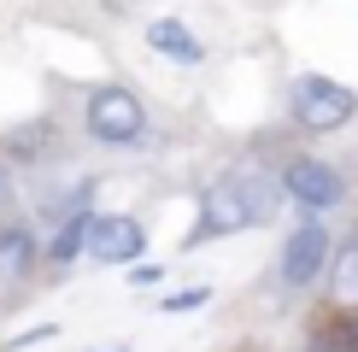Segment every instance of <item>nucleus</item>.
I'll use <instances>...</instances> for the list:
<instances>
[{"instance_id": "12", "label": "nucleus", "mask_w": 358, "mask_h": 352, "mask_svg": "<svg viewBox=\"0 0 358 352\" xmlns=\"http://www.w3.org/2000/svg\"><path fill=\"white\" fill-rule=\"evenodd\" d=\"M329 341H335L341 352H358V317H347V323H335V329H329Z\"/></svg>"}, {"instance_id": "3", "label": "nucleus", "mask_w": 358, "mask_h": 352, "mask_svg": "<svg viewBox=\"0 0 358 352\" xmlns=\"http://www.w3.org/2000/svg\"><path fill=\"white\" fill-rule=\"evenodd\" d=\"M352 112H358L352 88H341L329 77H300L294 82V117H300L306 129H341Z\"/></svg>"}, {"instance_id": "6", "label": "nucleus", "mask_w": 358, "mask_h": 352, "mask_svg": "<svg viewBox=\"0 0 358 352\" xmlns=\"http://www.w3.org/2000/svg\"><path fill=\"white\" fill-rule=\"evenodd\" d=\"M88 253H94L100 264H136L147 253V229L136 223V217H94Z\"/></svg>"}, {"instance_id": "1", "label": "nucleus", "mask_w": 358, "mask_h": 352, "mask_svg": "<svg viewBox=\"0 0 358 352\" xmlns=\"http://www.w3.org/2000/svg\"><path fill=\"white\" fill-rule=\"evenodd\" d=\"M264 217H276V182H271L264 170H235V176H223V182L206 188L194 241H212V235L252 229V223H264Z\"/></svg>"}, {"instance_id": "7", "label": "nucleus", "mask_w": 358, "mask_h": 352, "mask_svg": "<svg viewBox=\"0 0 358 352\" xmlns=\"http://www.w3.org/2000/svg\"><path fill=\"white\" fill-rule=\"evenodd\" d=\"M36 258H41V247H36V235H29L24 223L0 229V288H18L24 276L36 270Z\"/></svg>"}, {"instance_id": "13", "label": "nucleus", "mask_w": 358, "mask_h": 352, "mask_svg": "<svg viewBox=\"0 0 358 352\" xmlns=\"http://www.w3.org/2000/svg\"><path fill=\"white\" fill-rule=\"evenodd\" d=\"M311 352H341V346L329 341V335H317V341H311Z\"/></svg>"}, {"instance_id": "2", "label": "nucleus", "mask_w": 358, "mask_h": 352, "mask_svg": "<svg viewBox=\"0 0 358 352\" xmlns=\"http://www.w3.org/2000/svg\"><path fill=\"white\" fill-rule=\"evenodd\" d=\"M147 129V106L136 94H129V88H94V94H88V135L94 141H136Z\"/></svg>"}, {"instance_id": "8", "label": "nucleus", "mask_w": 358, "mask_h": 352, "mask_svg": "<svg viewBox=\"0 0 358 352\" xmlns=\"http://www.w3.org/2000/svg\"><path fill=\"white\" fill-rule=\"evenodd\" d=\"M147 41H153L159 53H171V59H182V65H194V59H200V41H194L188 29L176 24V18H159V24H147Z\"/></svg>"}, {"instance_id": "9", "label": "nucleus", "mask_w": 358, "mask_h": 352, "mask_svg": "<svg viewBox=\"0 0 358 352\" xmlns=\"http://www.w3.org/2000/svg\"><path fill=\"white\" fill-rule=\"evenodd\" d=\"M335 300L347 305V311H358V229L347 235V247L335 253Z\"/></svg>"}, {"instance_id": "10", "label": "nucleus", "mask_w": 358, "mask_h": 352, "mask_svg": "<svg viewBox=\"0 0 358 352\" xmlns=\"http://www.w3.org/2000/svg\"><path fill=\"white\" fill-rule=\"evenodd\" d=\"M88 229H94V217H88V212H71V223H65V229L53 235V247H48V258L59 264V270H65V264H71V258H77L83 247H88Z\"/></svg>"}, {"instance_id": "11", "label": "nucleus", "mask_w": 358, "mask_h": 352, "mask_svg": "<svg viewBox=\"0 0 358 352\" xmlns=\"http://www.w3.org/2000/svg\"><path fill=\"white\" fill-rule=\"evenodd\" d=\"M206 300H212V288H182V293H171V300H165V311H200Z\"/></svg>"}, {"instance_id": "5", "label": "nucleus", "mask_w": 358, "mask_h": 352, "mask_svg": "<svg viewBox=\"0 0 358 352\" xmlns=\"http://www.w3.org/2000/svg\"><path fill=\"white\" fill-rule=\"evenodd\" d=\"M323 258H329V229L323 223H300L282 247V282L288 288H311L323 276Z\"/></svg>"}, {"instance_id": "14", "label": "nucleus", "mask_w": 358, "mask_h": 352, "mask_svg": "<svg viewBox=\"0 0 358 352\" xmlns=\"http://www.w3.org/2000/svg\"><path fill=\"white\" fill-rule=\"evenodd\" d=\"M0 200H6V170H0Z\"/></svg>"}, {"instance_id": "4", "label": "nucleus", "mask_w": 358, "mask_h": 352, "mask_svg": "<svg viewBox=\"0 0 358 352\" xmlns=\"http://www.w3.org/2000/svg\"><path fill=\"white\" fill-rule=\"evenodd\" d=\"M282 188H288V200L306 205V212H329V205H341V194H347V182H341L323 159H294V165L282 170Z\"/></svg>"}]
</instances>
